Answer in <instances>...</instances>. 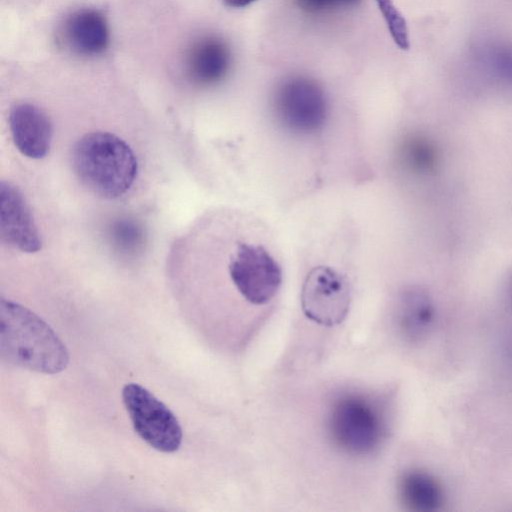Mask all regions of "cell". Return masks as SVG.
<instances>
[{"mask_svg":"<svg viewBox=\"0 0 512 512\" xmlns=\"http://www.w3.org/2000/svg\"><path fill=\"white\" fill-rule=\"evenodd\" d=\"M0 357L9 365L56 374L69 363L64 343L53 329L28 308L0 301Z\"/></svg>","mask_w":512,"mask_h":512,"instance_id":"obj_1","label":"cell"},{"mask_svg":"<svg viewBox=\"0 0 512 512\" xmlns=\"http://www.w3.org/2000/svg\"><path fill=\"white\" fill-rule=\"evenodd\" d=\"M72 166L81 183L105 199L124 195L138 171L130 146L118 136L102 131L87 133L75 143Z\"/></svg>","mask_w":512,"mask_h":512,"instance_id":"obj_2","label":"cell"},{"mask_svg":"<svg viewBox=\"0 0 512 512\" xmlns=\"http://www.w3.org/2000/svg\"><path fill=\"white\" fill-rule=\"evenodd\" d=\"M328 427L333 442L344 452L364 456L379 448L387 421L379 406L361 394H344L330 409Z\"/></svg>","mask_w":512,"mask_h":512,"instance_id":"obj_3","label":"cell"},{"mask_svg":"<svg viewBox=\"0 0 512 512\" xmlns=\"http://www.w3.org/2000/svg\"><path fill=\"white\" fill-rule=\"evenodd\" d=\"M273 110L286 131L297 136H310L326 123L328 101L317 81L305 75H292L277 85Z\"/></svg>","mask_w":512,"mask_h":512,"instance_id":"obj_4","label":"cell"},{"mask_svg":"<svg viewBox=\"0 0 512 512\" xmlns=\"http://www.w3.org/2000/svg\"><path fill=\"white\" fill-rule=\"evenodd\" d=\"M122 399L133 428L142 440L164 453L179 449L182 442L181 426L163 402L136 383L123 387Z\"/></svg>","mask_w":512,"mask_h":512,"instance_id":"obj_5","label":"cell"},{"mask_svg":"<svg viewBox=\"0 0 512 512\" xmlns=\"http://www.w3.org/2000/svg\"><path fill=\"white\" fill-rule=\"evenodd\" d=\"M351 287L346 276L327 267L313 268L306 276L301 291L304 315L321 326L340 324L348 315Z\"/></svg>","mask_w":512,"mask_h":512,"instance_id":"obj_6","label":"cell"},{"mask_svg":"<svg viewBox=\"0 0 512 512\" xmlns=\"http://www.w3.org/2000/svg\"><path fill=\"white\" fill-rule=\"evenodd\" d=\"M0 235L4 243L22 252L34 253L42 241L22 192L12 183H0Z\"/></svg>","mask_w":512,"mask_h":512,"instance_id":"obj_7","label":"cell"},{"mask_svg":"<svg viewBox=\"0 0 512 512\" xmlns=\"http://www.w3.org/2000/svg\"><path fill=\"white\" fill-rule=\"evenodd\" d=\"M57 40L61 47L77 56L100 55L109 45L106 18L96 9H77L59 25Z\"/></svg>","mask_w":512,"mask_h":512,"instance_id":"obj_8","label":"cell"},{"mask_svg":"<svg viewBox=\"0 0 512 512\" xmlns=\"http://www.w3.org/2000/svg\"><path fill=\"white\" fill-rule=\"evenodd\" d=\"M9 127L19 152L31 159L47 155L52 141V124L48 115L31 103L15 104L9 113Z\"/></svg>","mask_w":512,"mask_h":512,"instance_id":"obj_9","label":"cell"},{"mask_svg":"<svg viewBox=\"0 0 512 512\" xmlns=\"http://www.w3.org/2000/svg\"><path fill=\"white\" fill-rule=\"evenodd\" d=\"M231 64V49L217 35H206L194 42L186 61L188 75L200 85H214L222 81L229 73Z\"/></svg>","mask_w":512,"mask_h":512,"instance_id":"obj_10","label":"cell"},{"mask_svg":"<svg viewBox=\"0 0 512 512\" xmlns=\"http://www.w3.org/2000/svg\"><path fill=\"white\" fill-rule=\"evenodd\" d=\"M434 320L435 307L425 289L410 286L400 293L396 305V321L406 339H423L430 332Z\"/></svg>","mask_w":512,"mask_h":512,"instance_id":"obj_11","label":"cell"},{"mask_svg":"<svg viewBox=\"0 0 512 512\" xmlns=\"http://www.w3.org/2000/svg\"><path fill=\"white\" fill-rule=\"evenodd\" d=\"M398 492L401 503L411 511H437L445 501L439 480L422 469L404 472L398 483Z\"/></svg>","mask_w":512,"mask_h":512,"instance_id":"obj_12","label":"cell"},{"mask_svg":"<svg viewBox=\"0 0 512 512\" xmlns=\"http://www.w3.org/2000/svg\"><path fill=\"white\" fill-rule=\"evenodd\" d=\"M400 154L409 169L421 173L432 171L438 160L433 143L422 135L409 136L402 143Z\"/></svg>","mask_w":512,"mask_h":512,"instance_id":"obj_13","label":"cell"},{"mask_svg":"<svg viewBox=\"0 0 512 512\" xmlns=\"http://www.w3.org/2000/svg\"><path fill=\"white\" fill-rule=\"evenodd\" d=\"M378 10L386 23L388 32L393 42L401 49L408 50L410 47L409 31L406 20L393 0H374Z\"/></svg>","mask_w":512,"mask_h":512,"instance_id":"obj_14","label":"cell"},{"mask_svg":"<svg viewBox=\"0 0 512 512\" xmlns=\"http://www.w3.org/2000/svg\"><path fill=\"white\" fill-rule=\"evenodd\" d=\"M304 12L323 15L357 7L362 0H293Z\"/></svg>","mask_w":512,"mask_h":512,"instance_id":"obj_15","label":"cell"},{"mask_svg":"<svg viewBox=\"0 0 512 512\" xmlns=\"http://www.w3.org/2000/svg\"><path fill=\"white\" fill-rule=\"evenodd\" d=\"M114 236L117 243H120L123 248L129 249L134 248L135 244H138L141 237V231L134 223L121 221L114 227Z\"/></svg>","mask_w":512,"mask_h":512,"instance_id":"obj_16","label":"cell"},{"mask_svg":"<svg viewBox=\"0 0 512 512\" xmlns=\"http://www.w3.org/2000/svg\"><path fill=\"white\" fill-rule=\"evenodd\" d=\"M491 62L493 69L503 78L512 82V50L510 47H501L492 52Z\"/></svg>","mask_w":512,"mask_h":512,"instance_id":"obj_17","label":"cell"},{"mask_svg":"<svg viewBox=\"0 0 512 512\" xmlns=\"http://www.w3.org/2000/svg\"><path fill=\"white\" fill-rule=\"evenodd\" d=\"M227 7L244 8L254 3L256 0H221Z\"/></svg>","mask_w":512,"mask_h":512,"instance_id":"obj_18","label":"cell"},{"mask_svg":"<svg viewBox=\"0 0 512 512\" xmlns=\"http://www.w3.org/2000/svg\"><path fill=\"white\" fill-rule=\"evenodd\" d=\"M510 292H511V295H512V277H511V280H510Z\"/></svg>","mask_w":512,"mask_h":512,"instance_id":"obj_19","label":"cell"}]
</instances>
